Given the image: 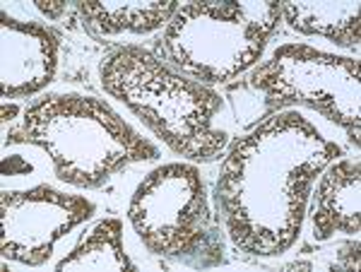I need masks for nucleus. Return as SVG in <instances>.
<instances>
[{"instance_id": "obj_1", "label": "nucleus", "mask_w": 361, "mask_h": 272, "mask_svg": "<svg viewBox=\"0 0 361 272\" xmlns=\"http://www.w3.org/2000/svg\"><path fill=\"white\" fill-rule=\"evenodd\" d=\"M342 149L296 111L267 118L226 154L217 202L236 248L279 256L304 224L311 183Z\"/></svg>"}, {"instance_id": "obj_2", "label": "nucleus", "mask_w": 361, "mask_h": 272, "mask_svg": "<svg viewBox=\"0 0 361 272\" xmlns=\"http://www.w3.org/2000/svg\"><path fill=\"white\" fill-rule=\"evenodd\" d=\"M104 92L126 104L176 154L212 161L222 154L226 132L212 125L222 97L183 78L142 46H121L99 68Z\"/></svg>"}, {"instance_id": "obj_3", "label": "nucleus", "mask_w": 361, "mask_h": 272, "mask_svg": "<svg viewBox=\"0 0 361 272\" xmlns=\"http://www.w3.org/2000/svg\"><path fill=\"white\" fill-rule=\"evenodd\" d=\"M10 142L46 149L56 176L78 188H99L123 166L159 154L106 104L82 94H51L29 106Z\"/></svg>"}, {"instance_id": "obj_4", "label": "nucleus", "mask_w": 361, "mask_h": 272, "mask_svg": "<svg viewBox=\"0 0 361 272\" xmlns=\"http://www.w3.org/2000/svg\"><path fill=\"white\" fill-rule=\"evenodd\" d=\"M279 15L275 0H190L188 5H178L166 25L159 54L180 75L200 82H226L258 63Z\"/></svg>"}, {"instance_id": "obj_5", "label": "nucleus", "mask_w": 361, "mask_h": 272, "mask_svg": "<svg viewBox=\"0 0 361 272\" xmlns=\"http://www.w3.org/2000/svg\"><path fill=\"white\" fill-rule=\"evenodd\" d=\"M250 87L272 109L304 104L347 130L361 144V73L359 61L323 54L304 44L279 46L253 75Z\"/></svg>"}, {"instance_id": "obj_6", "label": "nucleus", "mask_w": 361, "mask_h": 272, "mask_svg": "<svg viewBox=\"0 0 361 272\" xmlns=\"http://www.w3.org/2000/svg\"><path fill=\"white\" fill-rule=\"evenodd\" d=\"M128 217L154 256L193 260L214 234L200 171L180 161L147 173L133 195Z\"/></svg>"}, {"instance_id": "obj_7", "label": "nucleus", "mask_w": 361, "mask_h": 272, "mask_svg": "<svg viewBox=\"0 0 361 272\" xmlns=\"http://www.w3.org/2000/svg\"><path fill=\"white\" fill-rule=\"evenodd\" d=\"M3 241L5 258L25 265H42L51 258L58 239L94 215V205L80 195H66L51 186L32 190H3Z\"/></svg>"}, {"instance_id": "obj_8", "label": "nucleus", "mask_w": 361, "mask_h": 272, "mask_svg": "<svg viewBox=\"0 0 361 272\" xmlns=\"http://www.w3.org/2000/svg\"><path fill=\"white\" fill-rule=\"evenodd\" d=\"M3 39V97H29L54 80L58 68V37L34 22H17L0 15Z\"/></svg>"}, {"instance_id": "obj_9", "label": "nucleus", "mask_w": 361, "mask_h": 272, "mask_svg": "<svg viewBox=\"0 0 361 272\" xmlns=\"http://www.w3.org/2000/svg\"><path fill=\"white\" fill-rule=\"evenodd\" d=\"M311 222L316 241L335 234H359L361 227V166L359 161L340 159L328 164L313 195Z\"/></svg>"}, {"instance_id": "obj_10", "label": "nucleus", "mask_w": 361, "mask_h": 272, "mask_svg": "<svg viewBox=\"0 0 361 272\" xmlns=\"http://www.w3.org/2000/svg\"><path fill=\"white\" fill-rule=\"evenodd\" d=\"M178 0H80L78 13L94 37L149 34L171 22Z\"/></svg>"}, {"instance_id": "obj_11", "label": "nucleus", "mask_w": 361, "mask_h": 272, "mask_svg": "<svg viewBox=\"0 0 361 272\" xmlns=\"http://www.w3.org/2000/svg\"><path fill=\"white\" fill-rule=\"evenodd\" d=\"M359 0L354 3H311V0H284L279 13L294 32L316 34L330 42L359 49L361 44V17Z\"/></svg>"}, {"instance_id": "obj_12", "label": "nucleus", "mask_w": 361, "mask_h": 272, "mask_svg": "<svg viewBox=\"0 0 361 272\" xmlns=\"http://www.w3.org/2000/svg\"><path fill=\"white\" fill-rule=\"evenodd\" d=\"M56 270H133L123 248V224L114 217L97 222Z\"/></svg>"}, {"instance_id": "obj_13", "label": "nucleus", "mask_w": 361, "mask_h": 272, "mask_svg": "<svg viewBox=\"0 0 361 272\" xmlns=\"http://www.w3.org/2000/svg\"><path fill=\"white\" fill-rule=\"evenodd\" d=\"M37 3V8L42 10L46 17H51V20H58L63 13H66V0H34Z\"/></svg>"}]
</instances>
